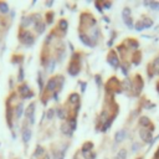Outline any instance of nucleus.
<instances>
[{
  "instance_id": "nucleus-1",
  "label": "nucleus",
  "mask_w": 159,
  "mask_h": 159,
  "mask_svg": "<svg viewBox=\"0 0 159 159\" xmlns=\"http://www.w3.org/2000/svg\"><path fill=\"white\" fill-rule=\"evenodd\" d=\"M20 40H21L25 45H33L34 44L33 35L29 33V31H23V33L20 34Z\"/></svg>"
},
{
  "instance_id": "nucleus-2",
  "label": "nucleus",
  "mask_w": 159,
  "mask_h": 159,
  "mask_svg": "<svg viewBox=\"0 0 159 159\" xmlns=\"http://www.w3.org/2000/svg\"><path fill=\"white\" fill-rule=\"evenodd\" d=\"M35 103H31L28 108H26V112H25V116L30 119V123L34 124L35 123Z\"/></svg>"
},
{
  "instance_id": "nucleus-3",
  "label": "nucleus",
  "mask_w": 159,
  "mask_h": 159,
  "mask_svg": "<svg viewBox=\"0 0 159 159\" xmlns=\"http://www.w3.org/2000/svg\"><path fill=\"white\" fill-rule=\"evenodd\" d=\"M57 87V77H55V78H51V80H49V82H47V86H46V88L47 91H50V92H52L54 89Z\"/></svg>"
},
{
  "instance_id": "nucleus-4",
  "label": "nucleus",
  "mask_w": 159,
  "mask_h": 159,
  "mask_svg": "<svg viewBox=\"0 0 159 159\" xmlns=\"http://www.w3.org/2000/svg\"><path fill=\"white\" fill-rule=\"evenodd\" d=\"M20 93L23 94V97H25V98H29V97L33 96V93H30V88H29L26 84H23L20 87Z\"/></svg>"
},
{
  "instance_id": "nucleus-5",
  "label": "nucleus",
  "mask_w": 159,
  "mask_h": 159,
  "mask_svg": "<svg viewBox=\"0 0 159 159\" xmlns=\"http://www.w3.org/2000/svg\"><path fill=\"white\" fill-rule=\"evenodd\" d=\"M126 138V131L124 129H121V131H118L117 133H116V136H114V140L117 142V143H119V142H122V140Z\"/></svg>"
},
{
  "instance_id": "nucleus-6",
  "label": "nucleus",
  "mask_w": 159,
  "mask_h": 159,
  "mask_svg": "<svg viewBox=\"0 0 159 159\" xmlns=\"http://www.w3.org/2000/svg\"><path fill=\"white\" fill-rule=\"evenodd\" d=\"M30 139H31V131L29 128H25L23 131V140L25 143H29Z\"/></svg>"
},
{
  "instance_id": "nucleus-7",
  "label": "nucleus",
  "mask_w": 159,
  "mask_h": 159,
  "mask_svg": "<svg viewBox=\"0 0 159 159\" xmlns=\"http://www.w3.org/2000/svg\"><path fill=\"white\" fill-rule=\"evenodd\" d=\"M78 71H80V67L77 65H75V63H71L70 67H68V73L72 76H76L78 73Z\"/></svg>"
},
{
  "instance_id": "nucleus-8",
  "label": "nucleus",
  "mask_w": 159,
  "mask_h": 159,
  "mask_svg": "<svg viewBox=\"0 0 159 159\" xmlns=\"http://www.w3.org/2000/svg\"><path fill=\"white\" fill-rule=\"evenodd\" d=\"M108 62H109V65L113 66V67H117L118 66V59L117 56L114 55V54H112L111 56L108 57Z\"/></svg>"
},
{
  "instance_id": "nucleus-9",
  "label": "nucleus",
  "mask_w": 159,
  "mask_h": 159,
  "mask_svg": "<svg viewBox=\"0 0 159 159\" xmlns=\"http://www.w3.org/2000/svg\"><path fill=\"white\" fill-rule=\"evenodd\" d=\"M122 16H123V19H124V23H128V21L131 20V10L128 9V8H126V9H123Z\"/></svg>"
},
{
  "instance_id": "nucleus-10",
  "label": "nucleus",
  "mask_w": 159,
  "mask_h": 159,
  "mask_svg": "<svg viewBox=\"0 0 159 159\" xmlns=\"http://www.w3.org/2000/svg\"><path fill=\"white\" fill-rule=\"evenodd\" d=\"M35 29H36V31L39 34H41L45 31V24L42 23V21H38V23L35 24Z\"/></svg>"
},
{
  "instance_id": "nucleus-11",
  "label": "nucleus",
  "mask_w": 159,
  "mask_h": 159,
  "mask_svg": "<svg viewBox=\"0 0 159 159\" xmlns=\"http://www.w3.org/2000/svg\"><path fill=\"white\" fill-rule=\"evenodd\" d=\"M92 147H93V144H92V143H89V142H87V143H84V144L82 145V154H84V153H88V152H91V149H92Z\"/></svg>"
},
{
  "instance_id": "nucleus-12",
  "label": "nucleus",
  "mask_w": 159,
  "mask_h": 159,
  "mask_svg": "<svg viewBox=\"0 0 159 159\" xmlns=\"http://www.w3.org/2000/svg\"><path fill=\"white\" fill-rule=\"evenodd\" d=\"M80 39L82 40V42H83L84 45H87V46H93V44L91 42V40H89V39L87 38L84 34H81V35H80Z\"/></svg>"
},
{
  "instance_id": "nucleus-13",
  "label": "nucleus",
  "mask_w": 159,
  "mask_h": 159,
  "mask_svg": "<svg viewBox=\"0 0 159 159\" xmlns=\"http://www.w3.org/2000/svg\"><path fill=\"white\" fill-rule=\"evenodd\" d=\"M61 131H62V133H63V134H71V133H72L70 126H68V123L62 124V126H61Z\"/></svg>"
},
{
  "instance_id": "nucleus-14",
  "label": "nucleus",
  "mask_w": 159,
  "mask_h": 159,
  "mask_svg": "<svg viewBox=\"0 0 159 159\" xmlns=\"http://www.w3.org/2000/svg\"><path fill=\"white\" fill-rule=\"evenodd\" d=\"M140 137H142V139H143V140H145V142H149V139H150L149 131H140Z\"/></svg>"
},
{
  "instance_id": "nucleus-15",
  "label": "nucleus",
  "mask_w": 159,
  "mask_h": 159,
  "mask_svg": "<svg viewBox=\"0 0 159 159\" xmlns=\"http://www.w3.org/2000/svg\"><path fill=\"white\" fill-rule=\"evenodd\" d=\"M116 159H127V150L126 149L118 150L117 155H116Z\"/></svg>"
},
{
  "instance_id": "nucleus-16",
  "label": "nucleus",
  "mask_w": 159,
  "mask_h": 159,
  "mask_svg": "<svg viewBox=\"0 0 159 159\" xmlns=\"http://www.w3.org/2000/svg\"><path fill=\"white\" fill-rule=\"evenodd\" d=\"M33 24V16H26V18H24L23 19V23H21V25L23 26H29V25H31Z\"/></svg>"
},
{
  "instance_id": "nucleus-17",
  "label": "nucleus",
  "mask_w": 159,
  "mask_h": 159,
  "mask_svg": "<svg viewBox=\"0 0 159 159\" xmlns=\"http://www.w3.org/2000/svg\"><path fill=\"white\" fill-rule=\"evenodd\" d=\"M9 11V6L6 3H0V13L1 14H6Z\"/></svg>"
},
{
  "instance_id": "nucleus-18",
  "label": "nucleus",
  "mask_w": 159,
  "mask_h": 159,
  "mask_svg": "<svg viewBox=\"0 0 159 159\" xmlns=\"http://www.w3.org/2000/svg\"><path fill=\"white\" fill-rule=\"evenodd\" d=\"M70 102L71 103H78V101H80V96L77 93H72L70 96Z\"/></svg>"
},
{
  "instance_id": "nucleus-19",
  "label": "nucleus",
  "mask_w": 159,
  "mask_h": 159,
  "mask_svg": "<svg viewBox=\"0 0 159 159\" xmlns=\"http://www.w3.org/2000/svg\"><path fill=\"white\" fill-rule=\"evenodd\" d=\"M65 153H66V150L57 152V153H55V155H54V159H63L65 158Z\"/></svg>"
},
{
  "instance_id": "nucleus-20",
  "label": "nucleus",
  "mask_w": 159,
  "mask_h": 159,
  "mask_svg": "<svg viewBox=\"0 0 159 159\" xmlns=\"http://www.w3.org/2000/svg\"><path fill=\"white\" fill-rule=\"evenodd\" d=\"M23 109H24L23 104L20 103L19 106L16 107V117H18V118H20V117H21V114H23Z\"/></svg>"
},
{
  "instance_id": "nucleus-21",
  "label": "nucleus",
  "mask_w": 159,
  "mask_h": 159,
  "mask_svg": "<svg viewBox=\"0 0 159 159\" xmlns=\"http://www.w3.org/2000/svg\"><path fill=\"white\" fill-rule=\"evenodd\" d=\"M59 26H60V29L62 31H66V30H67V21H66V20H61L60 24H59Z\"/></svg>"
},
{
  "instance_id": "nucleus-22",
  "label": "nucleus",
  "mask_w": 159,
  "mask_h": 159,
  "mask_svg": "<svg viewBox=\"0 0 159 159\" xmlns=\"http://www.w3.org/2000/svg\"><path fill=\"white\" fill-rule=\"evenodd\" d=\"M55 65H56L55 60H50V62H49V66H47V70H49V72H52V71H54V68H55Z\"/></svg>"
},
{
  "instance_id": "nucleus-23",
  "label": "nucleus",
  "mask_w": 159,
  "mask_h": 159,
  "mask_svg": "<svg viewBox=\"0 0 159 159\" xmlns=\"http://www.w3.org/2000/svg\"><path fill=\"white\" fill-rule=\"evenodd\" d=\"M114 118V117H113ZM113 118H111V119H107V122H106V124L102 127V132H106L107 131V128L108 127H111V124H112V121H113Z\"/></svg>"
},
{
  "instance_id": "nucleus-24",
  "label": "nucleus",
  "mask_w": 159,
  "mask_h": 159,
  "mask_svg": "<svg viewBox=\"0 0 159 159\" xmlns=\"http://www.w3.org/2000/svg\"><path fill=\"white\" fill-rule=\"evenodd\" d=\"M139 123L142 124V126H148L149 124V119L147 117H142L140 118V121H139Z\"/></svg>"
},
{
  "instance_id": "nucleus-25",
  "label": "nucleus",
  "mask_w": 159,
  "mask_h": 159,
  "mask_svg": "<svg viewBox=\"0 0 159 159\" xmlns=\"http://www.w3.org/2000/svg\"><path fill=\"white\" fill-rule=\"evenodd\" d=\"M68 126H70L71 128V131L73 132L76 129V119H71L70 122H68Z\"/></svg>"
},
{
  "instance_id": "nucleus-26",
  "label": "nucleus",
  "mask_w": 159,
  "mask_h": 159,
  "mask_svg": "<svg viewBox=\"0 0 159 159\" xmlns=\"http://www.w3.org/2000/svg\"><path fill=\"white\" fill-rule=\"evenodd\" d=\"M57 116H59L61 119H65V117H66L65 109H59V111H57Z\"/></svg>"
},
{
  "instance_id": "nucleus-27",
  "label": "nucleus",
  "mask_w": 159,
  "mask_h": 159,
  "mask_svg": "<svg viewBox=\"0 0 159 159\" xmlns=\"http://www.w3.org/2000/svg\"><path fill=\"white\" fill-rule=\"evenodd\" d=\"M44 154V148L42 147H38L36 148V152H35V157H39V155Z\"/></svg>"
},
{
  "instance_id": "nucleus-28",
  "label": "nucleus",
  "mask_w": 159,
  "mask_h": 159,
  "mask_svg": "<svg viewBox=\"0 0 159 159\" xmlns=\"http://www.w3.org/2000/svg\"><path fill=\"white\" fill-rule=\"evenodd\" d=\"M83 157H84L86 159H94V158H96V154H94V153H91V152H89V154H88V153H84Z\"/></svg>"
},
{
  "instance_id": "nucleus-29",
  "label": "nucleus",
  "mask_w": 159,
  "mask_h": 159,
  "mask_svg": "<svg viewBox=\"0 0 159 159\" xmlns=\"http://www.w3.org/2000/svg\"><path fill=\"white\" fill-rule=\"evenodd\" d=\"M136 29L138 30V31H140V30H143L144 29V25H143V21H140V23H138L136 25Z\"/></svg>"
},
{
  "instance_id": "nucleus-30",
  "label": "nucleus",
  "mask_w": 159,
  "mask_h": 159,
  "mask_svg": "<svg viewBox=\"0 0 159 159\" xmlns=\"http://www.w3.org/2000/svg\"><path fill=\"white\" fill-rule=\"evenodd\" d=\"M54 113H55V111H54V109H49V111H47V118H49V119H52V117H54Z\"/></svg>"
},
{
  "instance_id": "nucleus-31",
  "label": "nucleus",
  "mask_w": 159,
  "mask_h": 159,
  "mask_svg": "<svg viewBox=\"0 0 159 159\" xmlns=\"http://www.w3.org/2000/svg\"><path fill=\"white\" fill-rule=\"evenodd\" d=\"M147 23H143V25H144V28H149V26H152L153 25V21L152 20H145Z\"/></svg>"
},
{
  "instance_id": "nucleus-32",
  "label": "nucleus",
  "mask_w": 159,
  "mask_h": 159,
  "mask_svg": "<svg viewBox=\"0 0 159 159\" xmlns=\"http://www.w3.org/2000/svg\"><path fill=\"white\" fill-rule=\"evenodd\" d=\"M149 6L153 8V9H159V3H150Z\"/></svg>"
},
{
  "instance_id": "nucleus-33",
  "label": "nucleus",
  "mask_w": 159,
  "mask_h": 159,
  "mask_svg": "<svg viewBox=\"0 0 159 159\" xmlns=\"http://www.w3.org/2000/svg\"><path fill=\"white\" fill-rule=\"evenodd\" d=\"M138 148H140V145L138 144V143H136V144L133 145V152H134V153H136V152H138V150H137Z\"/></svg>"
},
{
  "instance_id": "nucleus-34",
  "label": "nucleus",
  "mask_w": 159,
  "mask_h": 159,
  "mask_svg": "<svg viewBox=\"0 0 159 159\" xmlns=\"http://www.w3.org/2000/svg\"><path fill=\"white\" fill-rule=\"evenodd\" d=\"M23 76H24V73H23V68H20V73H19V81H23Z\"/></svg>"
},
{
  "instance_id": "nucleus-35",
  "label": "nucleus",
  "mask_w": 159,
  "mask_h": 159,
  "mask_svg": "<svg viewBox=\"0 0 159 159\" xmlns=\"http://www.w3.org/2000/svg\"><path fill=\"white\" fill-rule=\"evenodd\" d=\"M39 86L42 87V80H41V76H39Z\"/></svg>"
}]
</instances>
